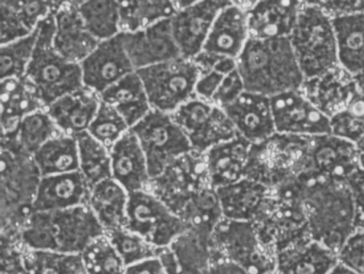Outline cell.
Returning a JSON list of instances; mask_svg holds the SVG:
<instances>
[{
	"mask_svg": "<svg viewBox=\"0 0 364 274\" xmlns=\"http://www.w3.org/2000/svg\"><path fill=\"white\" fill-rule=\"evenodd\" d=\"M246 92L272 97L300 90L304 76L289 38L257 40L249 38L236 59Z\"/></svg>",
	"mask_w": 364,
	"mask_h": 274,
	"instance_id": "obj_1",
	"label": "cell"
},
{
	"mask_svg": "<svg viewBox=\"0 0 364 274\" xmlns=\"http://www.w3.org/2000/svg\"><path fill=\"white\" fill-rule=\"evenodd\" d=\"M106 231L90 206L56 212H33L18 233L28 251L82 254Z\"/></svg>",
	"mask_w": 364,
	"mask_h": 274,
	"instance_id": "obj_2",
	"label": "cell"
},
{
	"mask_svg": "<svg viewBox=\"0 0 364 274\" xmlns=\"http://www.w3.org/2000/svg\"><path fill=\"white\" fill-rule=\"evenodd\" d=\"M304 209L310 237L338 254L355 231V206L346 182H309Z\"/></svg>",
	"mask_w": 364,
	"mask_h": 274,
	"instance_id": "obj_3",
	"label": "cell"
},
{
	"mask_svg": "<svg viewBox=\"0 0 364 274\" xmlns=\"http://www.w3.org/2000/svg\"><path fill=\"white\" fill-rule=\"evenodd\" d=\"M289 40L304 80L340 67L332 18L314 1H302Z\"/></svg>",
	"mask_w": 364,
	"mask_h": 274,
	"instance_id": "obj_4",
	"label": "cell"
},
{
	"mask_svg": "<svg viewBox=\"0 0 364 274\" xmlns=\"http://www.w3.org/2000/svg\"><path fill=\"white\" fill-rule=\"evenodd\" d=\"M55 12L39 24L37 45L25 75L37 89L46 108L85 88L80 65L70 62L55 50Z\"/></svg>",
	"mask_w": 364,
	"mask_h": 274,
	"instance_id": "obj_5",
	"label": "cell"
},
{
	"mask_svg": "<svg viewBox=\"0 0 364 274\" xmlns=\"http://www.w3.org/2000/svg\"><path fill=\"white\" fill-rule=\"evenodd\" d=\"M33 157L21 150L16 142L1 141V220L3 231H20L33 212L41 182Z\"/></svg>",
	"mask_w": 364,
	"mask_h": 274,
	"instance_id": "obj_6",
	"label": "cell"
},
{
	"mask_svg": "<svg viewBox=\"0 0 364 274\" xmlns=\"http://www.w3.org/2000/svg\"><path fill=\"white\" fill-rule=\"evenodd\" d=\"M310 137L276 133L251 144L245 177L269 189L299 177L306 168Z\"/></svg>",
	"mask_w": 364,
	"mask_h": 274,
	"instance_id": "obj_7",
	"label": "cell"
},
{
	"mask_svg": "<svg viewBox=\"0 0 364 274\" xmlns=\"http://www.w3.org/2000/svg\"><path fill=\"white\" fill-rule=\"evenodd\" d=\"M214 254L249 274L276 273V253L262 243L255 223L223 218L212 234Z\"/></svg>",
	"mask_w": 364,
	"mask_h": 274,
	"instance_id": "obj_8",
	"label": "cell"
},
{
	"mask_svg": "<svg viewBox=\"0 0 364 274\" xmlns=\"http://www.w3.org/2000/svg\"><path fill=\"white\" fill-rule=\"evenodd\" d=\"M151 108L172 114L197 97L196 87L200 71L193 60L184 58L138 70Z\"/></svg>",
	"mask_w": 364,
	"mask_h": 274,
	"instance_id": "obj_9",
	"label": "cell"
},
{
	"mask_svg": "<svg viewBox=\"0 0 364 274\" xmlns=\"http://www.w3.org/2000/svg\"><path fill=\"white\" fill-rule=\"evenodd\" d=\"M131 131L146 155L151 180L161 175L172 161L193 152L188 138L171 114L152 109Z\"/></svg>",
	"mask_w": 364,
	"mask_h": 274,
	"instance_id": "obj_10",
	"label": "cell"
},
{
	"mask_svg": "<svg viewBox=\"0 0 364 274\" xmlns=\"http://www.w3.org/2000/svg\"><path fill=\"white\" fill-rule=\"evenodd\" d=\"M125 229L159 248H169L189 225L150 191L129 193Z\"/></svg>",
	"mask_w": 364,
	"mask_h": 274,
	"instance_id": "obj_11",
	"label": "cell"
},
{
	"mask_svg": "<svg viewBox=\"0 0 364 274\" xmlns=\"http://www.w3.org/2000/svg\"><path fill=\"white\" fill-rule=\"evenodd\" d=\"M212 186L205 154L191 152L172 161L161 175L152 178L148 191L178 217L198 192Z\"/></svg>",
	"mask_w": 364,
	"mask_h": 274,
	"instance_id": "obj_12",
	"label": "cell"
},
{
	"mask_svg": "<svg viewBox=\"0 0 364 274\" xmlns=\"http://www.w3.org/2000/svg\"><path fill=\"white\" fill-rule=\"evenodd\" d=\"M184 131L193 152L205 154L213 146L229 141L238 135L227 114L212 102L195 99L171 114Z\"/></svg>",
	"mask_w": 364,
	"mask_h": 274,
	"instance_id": "obj_13",
	"label": "cell"
},
{
	"mask_svg": "<svg viewBox=\"0 0 364 274\" xmlns=\"http://www.w3.org/2000/svg\"><path fill=\"white\" fill-rule=\"evenodd\" d=\"M358 168L355 144L328 133L310 137L306 168L299 177L345 182Z\"/></svg>",
	"mask_w": 364,
	"mask_h": 274,
	"instance_id": "obj_14",
	"label": "cell"
},
{
	"mask_svg": "<svg viewBox=\"0 0 364 274\" xmlns=\"http://www.w3.org/2000/svg\"><path fill=\"white\" fill-rule=\"evenodd\" d=\"M277 133L316 137L328 135L329 118L321 114L301 90L282 93L270 99Z\"/></svg>",
	"mask_w": 364,
	"mask_h": 274,
	"instance_id": "obj_15",
	"label": "cell"
},
{
	"mask_svg": "<svg viewBox=\"0 0 364 274\" xmlns=\"http://www.w3.org/2000/svg\"><path fill=\"white\" fill-rule=\"evenodd\" d=\"M80 67L85 88L97 95L136 72L125 52L122 33L100 42L92 54L80 63Z\"/></svg>",
	"mask_w": 364,
	"mask_h": 274,
	"instance_id": "obj_16",
	"label": "cell"
},
{
	"mask_svg": "<svg viewBox=\"0 0 364 274\" xmlns=\"http://www.w3.org/2000/svg\"><path fill=\"white\" fill-rule=\"evenodd\" d=\"M232 1H196L176 12L171 20L172 35L182 58L193 60L203 50L218 14Z\"/></svg>",
	"mask_w": 364,
	"mask_h": 274,
	"instance_id": "obj_17",
	"label": "cell"
},
{
	"mask_svg": "<svg viewBox=\"0 0 364 274\" xmlns=\"http://www.w3.org/2000/svg\"><path fill=\"white\" fill-rule=\"evenodd\" d=\"M122 41L135 71L182 58L170 18L136 33H122Z\"/></svg>",
	"mask_w": 364,
	"mask_h": 274,
	"instance_id": "obj_18",
	"label": "cell"
},
{
	"mask_svg": "<svg viewBox=\"0 0 364 274\" xmlns=\"http://www.w3.org/2000/svg\"><path fill=\"white\" fill-rule=\"evenodd\" d=\"M253 1H232L217 16L202 52L237 59L250 38L247 9Z\"/></svg>",
	"mask_w": 364,
	"mask_h": 274,
	"instance_id": "obj_19",
	"label": "cell"
},
{
	"mask_svg": "<svg viewBox=\"0 0 364 274\" xmlns=\"http://www.w3.org/2000/svg\"><path fill=\"white\" fill-rule=\"evenodd\" d=\"M55 50L70 62L80 65L100 44L85 26L78 1H63L55 12Z\"/></svg>",
	"mask_w": 364,
	"mask_h": 274,
	"instance_id": "obj_20",
	"label": "cell"
},
{
	"mask_svg": "<svg viewBox=\"0 0 364 274\" xmlns=\"http://www.w3.org/2000/svg\"><path fill=\"white\" fill-rule=\"evenodd\" d=\"M223 110L238 135L251 144L265 141L277 133L269 97L245 91L237 101Z\"/></svg>",
	"mask_w": 364,
	"mask_h": 274,
	"instance_id": "obj_21",
	"label": "cell"
},
{
	"mask_svg": "<svg viewBox=\"0 0 364 274\" xmlns=\"http://www.w3.org/2000/svg\"><path fill=\"white\" fill-rule=\"evenodd\" d=\"M301 92L327 118H332L346 107L359 90L355 78L342 67L323 75L304 80Z\"/></svg>",
	"mask_w": 364,
	"mask_h": 274,
	"instance_id": "obj_22",
	"label": "cell"
},
{
	"mask_svg": "<svg viewBox=\"0 0 364 274\" xmlns=\"http://www.w3.org/2000/svg\"><path fill=\"white\" fill-rule=\"evenodd\" d=\"M91 188L82 172L42 177L33 212H56L89 205Z\"/></svg>",
	"mask_w": 364,
	"mask_h": 274,
	"instance_id": "obj_23",
	"label": "cell"
},
{
	"mask_svg": "<svg viewBox=\"0 0 364 274\" xmlns=\"http://www.w3.org/2000/svg\"><path fill=\"white\" fill-rule=\"evenodd\" d=\"M112 175L127 193L148 190L151 177L139 140L129 129L109 150Z\"/></svg>",
	"mask_w": 364,
	"mask_h": 274,
	"instance_id": "obj_24",
	"label": "cell"
},
{
	"mask_svg": "<svg viewBox=\"0 0 364 274\" xmlns=\"http://www.w3.org/2000/svg\"><path fill=\"white\" fill-rule=\"evenodd\" d=\"M302 1H253L247 9L250 38L257 40L289 38L295 27Z\"/></svg>",
	"mask_w": 364,
	"mask_h": 274,
	"instance_id": "obj_25",
	"label": "cell"
},
{
	"mask_svg": "<svg viewBox=\"0 0 364 274\" xmlns=\"http://www.w3.org/2000/svg\"><path fill=\"white\" fill-rule=\"evenodd\" d=\"M1 141H16V131L23 119L38 110L46 109L37 89L27 80H1Z\"/></svg>",
	"mask_w": 364,
	"mask_h": 274,
	"instance_id": "obj_26",
	"label": "cell"
},
{
	"mask_svg": "<svg viewBox=\"0 0 364 274\" xmlns=\"http://www.w3.org/2000/svg\"><path fill=\"white\" fill-rule=\"evenodd\" d=\"M276 274H329L338 263V254L311 237L276 253Z\"/></svg>",
	"mask_w": 364,
	"mask_h": 274,
	"instance_id": "obj_27",
	"label": "cell"
},
{
	"mask_svg": "<svg viewBox=\"0 0 364 274\" xmlns=\"http://www.w3.org/2000/svg\"><path fill=\"white\" fill-rule=\"evenodd\" d=\"M251 143L237 135L205 153L206 168L213 188L228 186L245 177Z\"/></svg>",
	"mask_w": 364,
	"mask_h": 274,
	"instance_id": "obj_28",
	"label": "cell"
},
{
	"mask_svg": "<svg viewBox=\"0 0 364 274\" xmlns=\"http://www.w3.org/2000/svg\"><path fill=\"white\" fill-rule=\"evenodd\" d=\"M101 99L92 91L84 88L65 95L46 108L61 133L74 136L88 131L99 111Z\"/></svg>",
	"mask_w": 364,
	"mask_h": 274,
	"instance_id": "obj_29",
	"label": "cell"
},
{
	"mask_svg": "<svg viewBox=\"0 0 364 274\" xmlns=\"http://www.w3.org/2000/svg\"><path fill=\"white\" fill-rule=\"evenodd\" d=\"M216 191L223 218L249 222L259 216L270 193L269 188L247 177Z\"/></svg>",
	"mask_w": 364,
	"mask_h": 274,
	"instance_id": "obj_30",
	"label": "cell"
},
{
	"mask_svg": "<svg viewBox=\"0 0 364 274\" xmlns=\"http://www.w3.org/2000/svg\"><path fill=\"white\" fill-rule=\"evenodd\" d=\"M99 97L101 102L118 110L129 128L144 120L152 110L146 89L136 72L104 91Z\"/></svg>",
	"mask_w": 364,
	"mask_h": 274,
	"instance_id": "obj_31",
	"label": "cell"
},
{
	"mask_svg": "<svg viewBox=\"0 0 364 274\" xmlns=\"http://www.w3.org/2000/svg\"><path fill=\"white\" fill-rule=\"evenodd\" d=\"M340 67L353 77L364 74V13L332 18Z\"/></svg>",
	"mask_w": 364,
	"mask_h": 274,
	"instance_id": "obj_32",
	"label": "cell"
},
{
	"mask_svg": "<svg viewBox=\"0 0 364 274\" xmlns=\"http://www.w3.org/2000/svg\"><path fill=\"white\" fill-rule=\"evenodd\" d=\"M129 193L114 178H108L91 189L89 206L106 233L125 229Z\"/></svg>",
	"mask_w": 364,
	"mask_h": 274,
	"instance_id": "obj_33",
	"label": "cell"
},
{
	"mask_svg": "<svg viewBox=\"0 0 364 274\" xmlns=\"http://www.w3.org/2000/svg\"><path fill=\"white\" fill-rule=\"evenodd\" d=\"M33 157L42 177L80 171L77 141L65 133L46 142Z\"/></svg>",
	"mask_w": 364,
	"mask_h": 274,
	"instance_id": "obj_34",
	"label": "cell"
},
{
	"mask_svg": "<svg viewBox=\"0 0 364 274\" xmlns=\"http://www.w3.org/2000/svg\"><path fill=\"white\" fill-rule=\"evenodd\" d=\"M78 10L89 33L99 42L120 35V1H78Z\"/></svg>",
	"mask_w": 364,
	"mask_h": 274,
	"instance_id": "obj_35",
	"label": "cell"
},
{
	"mask_svg": "<svg viewBox=\"0 0 364 274\" xmlns=\"http://www.w3.org/2000/svg\"><path fill=\"white\" fill-rule=\"evenodd\" d=\"M173 1H120L121 31L136 33L176 13Z\"/></svg>",
	"mask_w": 364,
	"mask_h": 274,
	"instance_id": "obj_36",
	"label": "cell"
},
{
	"mask_svg": "<svg viewBox=\"0 0 364 274\" xmlns=\"http://www.w3.org/2000/svg\"><path fill=\"white\" fill-rule=\"evenodd\" d=\"M77 141L80 172L92 189L103 180L112 178V158L105 146L97 141L88 131L74 136Z\"/></svg>",
	"mask_w": 364,
	"mask_h": 274,
	"instance_id": "obj_37",
	"label": "cell"
},
{
	"mask_svg": "<svg viewBox=\"0 0 364 274\" xmlns=\"http://www.w3.org/2000/svg\"><path fill=\"white\" fill-rule=\"evenodd\" d=\"M61 133L48 110L41 109L23 119L14 142L21 150L33 156L46 142Z\"/></svg>",
	"mask_w": 364,
	"mask_h": 274,
	"instance_id": "obj_38",
	"label": "cell"
},
{
	"mask_svg": "<svg viewBox=\"0 0 364 274\" xmlns=\"http://www.w3.org/2000/svg\"><path fill=\"white\" fill-rule=\"evenodd\" d=\"M24 257L31 274H88L82 254L27 250Z\"/></svg>",
	"mask_w": 364,
	"mask_h": 274,
	"instance_id": "obj_39",
	"label": "cell"
},
{
	"mask_svg": "<svg viewBox=\"0 0 364 274\" xmlns=\"http://www.w3.org/2000/svg\"><path fill=\"white\" fill-rule=\"evenodd\" d=\"M39 26L28 37L0 48V78H23L26 75L39 37Z\"/></svg>",
	"mask_w": 364,
	"mask_h": 274,
	"instance_id": "obj_40",
	"label": "cell"
},
{
	"mask_svg": "<svg viewBox=\"0 0 364 274\" xmlns=\"http://www.w3.org/2000/svg\"><path fill=\"white\" fill-rule=\"evenodd\" d=\"M331 135L357 143L364 136V93L358 90L344 109L329 119Z\"/></svg>",
	"mask_w": 364,
	"mask_h": 274,
	"instance_id": "obj_41",
	"label": "cell"
},
{
	"mask_svg": "<svg viewBox=\"0 0 364 274\" xmlns=\"http://www.w3.org/2000/svg\"><path fill=\"white\" fill-rule=\"evenodd\" d=\"M88 274H125L127 265L107 235L93 241L82 254Z\"/></svg>",
	"mask_w": 364,
	"mask_h": 274,
	"instance_id": "obj_42",
	"label": "cell"
},
{
	"mask_svg": "<svg viewBox=\"0 0 364 274\" xmlns=\"http://www.w3.org/2000/svg\"><path fill=\"white\" fill-rule=\"evenodd\" d=\"M112 246L122 258L127 267L142 263L151 258L159 257L161 248L149 243L137 234L132 233L125 229H114L106 233Z\"/></svg>",
	"mask_w": 364,
	"mask_h": 274,
	"instance_id": "obj_43",
	"label": "cell"
},
{
	"mask_svg": "<svg viewBox=\"0 0 364 274\" xmlns=\"http://www.w3.org/2000/svg\"><path fill=\"white\" fill-rule=\"evenodd\" d=\"M129 129L127 121L116 108L101 102L99 111L91 123L88 133L110 150Z\"/></svg>",
	"mask_w": 364,
	"mask_h": 274,
	"instance_id": "obj_44",
	"label": "cell"
},
{
	"mask_svg": "<svg viewBox=\"0 0 364 274\" xmlns=\"http://www.w3.org/2000/svg\"><path fill=\"white\" fill-rule=\"evenodd\" d=\"M338 263L357 274H364V231H355L338 253Z\"/></svg>",
	"mask_w": 364,
	"mask_h": 274,
	"instance_id": "obj_45",
	"label": "cell"
},
{
	"mask_svg": "<svg viewBox=\"0 0 364 274\" xmlns=\"http://www.w3.org/2000/svg\"><path fill=\"white\" fill-rule=\"evenodd\" d=\"M245 91L246 90H245L244 82L236 69L235 71L225 76L218 90L213 97L212 103L221 109H225L228 106L237 101Z\"/></svg>",
	"mask_w": 364,
	"mask_h": 274,
	"instance_id": "obj_46",
	"label": "cell"
},
{
	"mask_svg": "<svg viewBox=\"0 0 364 274\" xmlns=\"http://www.w3.org/2000/svg\"><path fill=\"white\" fill-rule=\"evenodd\" d=\"M355 206V231H364V171L358 168L345 180Z\"/></svg>",
	"mask_w": 364,
	"mask_h": 274,
	"instance_id": "obj_47",
	"label": "cell"
},
{
	"mask_svg": "<svg viewBox=\"0 0 364 274\" xmlns=\"http://www.w3.org/2000/svg\"><path fill=\"white\" fill-rule=\"evenodd\" d=\"M193 61L199 69L200 74L208 73L212 70H218L221 73L228 75L237 69L235 59L210 53L201 52L193 59Z\"/></svg>",
	"mask_w": 364,
	"mask_h": 274,
	"instance_id": "obj_48",
	"label": "cell"
},
{
	"mask_svg": "<svg viewBox=\"0 0 364 274\" xmlns=\"http://www.w3.org/2000/svg\"><path fill=\"white\" fill-rule=\"evenodd\" d=\"M331 18L364 13V1H314Z\"/></svg>",
	"mask_w": 364,
	"mask_h": 274,
	"instance_id": "obj_49",
	"label": "cell"
},
{
	"mask_svg": "<svg viewBox=\"0 0 364 274\" xmlns=\"http://www.w3.org/2000/svg\"><path fill=\"white\" fill-rule=\"evenodd\" d=\"M225 76L227 75L221 73L218 70H212L208 73L200 74L199 80L196 87V95L198 99L212 102L213 97L218 90Z\"/></svg>",
	"mask_w": 364,
	"mask_h": 274,
	"instance_id": "obj_50",
	"label": "cell"
},
{
	"mask_svg": "<svg viewBox=\"0 0 364 274\" xmlns=\"http://www.w3.org/2000/svg\"><path fill=\"white\" fill-rule=\"evenodd\" d=\"M3 250V272L1 274H31L26 263L24 255L14 250L9 244H4Z\"/></svg>",
	"mask_w": 364,
	"mask_h": 274,
	"instance_id": "obj_51",
	"label": "cell"
},
{
	"mask_svg": "<svg viewBox=\"0 0 364 274\" xmlns=\"http://www.w3.org/2000/svg\"><path fill=\"white\" fill-rule=\"evenodd\" d=\"M125 274H168L159 257L148 259L127 268Z\"/></svg>",
	"mask_w": 364,
	"mask_h": 274,
	"instance_id": "obj_52",
	"label": "cell"
},
{
	"mask_svg": "<svg viewBox=\"0 0 364 274\" xmlns=\"http://www.w3.org/2000/svg\"><path fill=\"white\" fill-rule=\"evenodd\" d=\"M217 259H214L210 263V269L206 274H249L244 268L225 261L221 257L214 254Z\"/></svg>",
	"mask_w": 364,
	"mask_h": 274,
	"instance_id": "obj_53",
	"label": "cell"
},
{
	"mask_svg": "<svg viewBox=\"0 0 364 274\" xmlns=\"http://www.w3.org/2000/svg\"><path fill=\"white\" fill-rule=\"evenodd\" d=\"M357 148L358 167L364 171V136L355 143Z\"/></svg>",
	"mask_w": 364,
	"mask_h": 274,
	"instance_id": "obj_54",
	"label": "cell"
},
{
	"mask_svg": "<svg viewBox=\"0 0 364 274\" xmlns=\"http://www.w3.org/2000/svg\"><path fill=\"white\" fill-rule=\"evenodd\" d=\"M329 274H357L355 272L351 271L348 268L345 267L342 263H338L333 269L331 270Z\"/></svg>",
	"mask_w": 364,
	"mask_h": 274,
	"instance_id": "obj_55",
	"label": "cell"
},
{
	"mask_svg": "<svg viewBox=\"0 0 364 274\" xmlns=\"http://www.w3.org/2000/svg\"><path fill=\"white\" fill-rule=\"evenodd\" d=\"M355 82H357L359 90L361 91L362 93H364V74L363 75L359 76V77H355Z\"/></svg>",
	"mask_w": 364,
	"mask_h": 274,
	"instance_id": "obj_56",
	"label": "cell"
}]
</instances>
